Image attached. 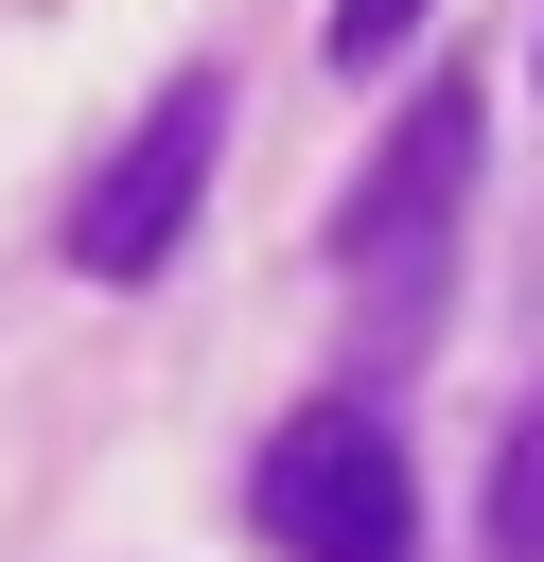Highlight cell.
Here are the masks:
<instances>
[{
	"label": "cell",
	"instance_id": "3",
	"mask_svg": "<svg viewBox=\"0 0 544 562\" xmlns=\"http://www.w3.org/2000/svg\"><path fill=\"white\" fill-rule=\"evenodd\" d=\"M211 140H228V70H175V88L88 158V193H70V263H88V281H158L175 228H193V193H211Z\"/></svg>",
	"mask_w": 544,
	"mask_h": 562
},
{
	"label": "cell",
	"instance_id": "4",
	"mask_svg": "<svg viewBox=\"0 0 544 562\" xmlns=\"http://www.w3.org/2000/svg\"><path fill=\"white\" fill-rule=\"evenodd\" d=\"M474 509H491V562H544V386L509 404V439H491V492H474Z\"/></svg>",
	"mask_w": 544,
	"mask_h": 562
},
{
	"label": "cell",
	"instance_id": "2",
	"mask_svg": "<svg viewBox=\"0 0 544 562\" xmlns=\"http://www.w3.org/2000/svg\"><path fill=\"white\" fill-rule=\"evenodd\" d=\"M246 527L281 562H404L421 544V474L386 439V404H298L263 457H246Z\"/></svg>",
	"mask_w": 544,
	"mask_h": 562
},
{
	"label": "cell",
	"instance_id": "5",
	"mask_svg": "<svg viewBox=\"0 0 544 562\" xmlns=\"http://www.w3.org/2000/svg\"><path fill=\"white\" fill-rule=\"evenodd\" d=\"M421 18H439V0H333V18H316V53H333V70L369 88V70H386V53L421 35Z\"/></svg>",
	"mask_w": 544,
	"mask_h": 562
},
{
	"label": "cell",
	"instance_id": "1",
	"mask_svg": "<svg viewBox=\"0 0 544 562\" xmlns=\"http://www.w3.org/2000/svg\"><path fill=\"white\" fill-rule=\"evenodd\" d=\"M474 158H491V88H474V70H439V88L369 140V176H351V211H333V263H351V299H369V334H386V351L439 316V263H456Z\"/></svg>",
	"mask_w": 544,
	"mask_h": 562
}]
</instances>
